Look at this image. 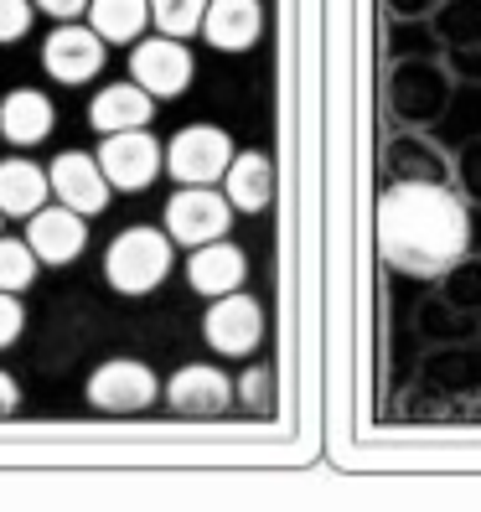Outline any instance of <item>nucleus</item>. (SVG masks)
<instances>
[{"label": "nucleus", "instance_id": "nucleus-20", "mask_svg": "<svg viewBox=\"0 0 481 512\" xmlns=\"http://www.w3.org/2000/svg\"><path fill=\"white\" fill-rule=\"evenodd\" d=\"M37 269H42V259H37V249L26 244V238H6V233H0V290L26 295L37 285Z\"/></svg>", "mask_w": 481, "mask_h": 512}, {"label": "nucleus", "instance_id": "nucleus-15", "mask_svg": "<svg viewBox=\"0 0 481 512\" xmlns=\"http://www.w3.org/2000/svg\"><path fill=\"white\" fill-rule=\"evenodd\" d=\"M202 37L218 52H249L264 37V6L259 0H207Z\"/></svg>", "mask_w": 481, "mask_h": 512}, {"label": "nucleus", "instance_id": "nucleus-22", "mask_svg": "<svg viewBox=\"0 0 481 512\" xmlns=\"http://www.w3.org/2000/svg\"><path fill=\"white\" fill-rule=\"evenodd\" d=\"M32 16H37L32 0H0V47L21 42L26 32H32Z\"/></svg>", "mask_w": 481, "mask_h": 512}, {"label": "nucleus", "instance_id": "nucleus-23", "mask_svg": "<svg viewBox=\"0 0 481 512\" xmlns=\"http://www.w3.org/2000/svg\"><path fill=\"white\" fill-rule=\"evenodd\" d=\"M269 383H275V378H269V368H249L244 378H238V404H249L254 414H269V409H275Z\"/></svg>", "mask_w": 481, "mask_h": 512}, {"label": "nucleus", "instance_id": "nucleus-5", "mask_svg": "<svg viewBox=\"0 0 481 512\" xmlns=\"http://www.w3.org/2000/svg\"><path fill=\"white\" fill-rule=\"evenodd\" d=\"M228 223H233V202H228V192H218V187H176V197H166L161 228H166L182 249L228 238Z\"/></svg>", "mask_w": 481, "mask_h": 512}, {"label": "nucleus", "instance_id": "nucleus-19", "mask_svg": "<svg viewBox=\"0 0 481 512\" xmlns=\"http://www.w3.org/2000/svg\"><path fill=\"white\" fill-rule=\"evenodd\" d=\"M150 21V0H88V26L109 47H135Z\"/></svg>", "mask_w": 481, "mask_h": 512}, {"label": "nucleus", "instance_id": "nucleus-21", "mask_svg": "<svg viewBox=\"0 0 481 512\" xmlns=\"http://www.w3.org/2000/svg\"><path fill=\"white\" fill-rule=\"evenodd\" d=\"M202 16H207V0H150V21H156V32L166 37H192L202 32Z\"/></svg>", "mask_w": 481, "mask_h": 512}, {"label": "nucleus", "instance_id": "nucleus-13", "mask_svg": "<svg viewBox=\"0 0 481 512\" xmlns=\"http://www.w3.org/2000/svg\"><path fill=\"white\" fill-rule=\"evenodd\" d=\"M249 280V259L238 244H228V238H213V244H197L187 249V285L207 300H218V295H233V290H244Z\"/></svg>", "mask_w": 481, "mask_h": 512}, {"label": "nucleus", "instance_id": "nucleus-24", "mask_svg": "<svg viewBox=\"0 0 481 512\" xmlns=\"http://www.w3.org/2000/svg\"><path fill=\"white\" fill-rule=\"evenodd\" d=\"M21 326H26V311H21V295L0 290V352L11 342H21Z\"/></svg>", "mask_w": 481, "mask_h": 512}, {"label": "nucleus", "instance_id": "nucleus-18", "mask_svg": "<svg viewBox=\"0 0 481 512\" xmlns=\"http://www.w3.org/2000/svg\"><path fill=\"white\" fill-rule=\"evenodd\" d=\"M223 192L233 202V213H264L269 197H275V161H269L264 150L233 156V166L223 176Z\"/></svg>", "mask_w": 481, "mask_h": 512}, {"label": "nucleus", "instance_id": "nucleus-16", "mask_svg": "<svg viewBox=\"0 0 481 512\" xmlns=\"http://www.w3.org/2000/svg\"><path fill=\"white\" fill-rule=\"evenodd\" d=\"M52 125H57V109H52V99L42 94V88H16V94L0 99V135H6L11 145L32 150L52 135Z\"/></svg>", "mask_w": 481, "mask_h": 512}, {"label": "nucleus", "instance_id": "nucleus-7", "mask_svg": "<svg viewBox=\"0 0 481 512\" xmlns=\"http://www.w3.org/2000/svg\"><path fill=\"white\" fill-rule=\"evenodd\" d=\"M130 78L145 88V94H156V99H176V94H187L192 78H197V63H192V52L182 37H140L130 47Z\"/></svg>", "mask_w": 481, "mask_h": 512}, {"label": "nucleus", "instance_id": "nucleus-27", "mask_svg": "<svg viewBox=\"0 0 481 512\" xmlns=\"http://www.w3.org/2000/svg\"><path fill=\"white\" fill-rule=\"evenodd\" d=\"M0 223H6V213H0Z\"/></svg>", "mask_w": 481, "mask_h": 512}, {"label": "nucleus", "instance_id": "nucleus-8", "mask_svg": "<svg viewBox=\"0 0 481 512\" xmlns=\"http://www.w3.org/2000/svg\"><path fill=\"white\" fill-rule=\"evenodd\" d=\"M202 337L218 357H254L259 342H264V306L244 290L218 295L202 316Z\"/></svg>", "mask_w": 481, "mask_h": 512}, {"label": "nucleus", "instance_id": "nucleus-1", "mask_svg": "<svg viewBox=\"0 0 481 512\" xmlns=\"http://www.w3.org/2000/svg\"><path fill=\"white\" fill-rule=\"evenodd\" d=\"M471 244L466 202L440 182H399L378 202V254L388 269L435 280Z\"/></svg>", "mask_w": 481, "mask_h": 512}, {"label": "nucleus", "instance_id": "nucleus-26", "mask_svg": "<svg viewBox=\"0 0 481 512\" xmlns=\"http://www.w3.org/2000/svg\"><path fill=\"white\" fill-rule=\"evenodd\" d=\"M16 404H21V388H16V378L6 368H0V419L16 414Z\"/></svg>", "mask_w": 481, "mask_h": 512}, {"label": "nucleus", "instance_id": "nucleus-14", "mask_svg": "<svg viewBox=\"0 0 481 512\" xmlns=\"http://www.w3.org/2000/svg\"><path fill=\"white\" fill-rule=\"evenodd\" d=\"M156 94H145V88L135 78L125 83H109L94 94V104H88V125H94L99 135H119V130H145L150 119H156Z\"/></svg>", "mask_w": 481, "mask_h": 512}, {"label": "nucleus", "instance_id": "nucleus-12", "mask_svg": "<svg viewBox=\"0 0 481 512\" xmlns=\"http://www.w3.org/2000/svg\"><path fill=\"white\" fill-rule=\"evenodd\" d=\"M26 244L37 249L42 264H73L88 249V218L63 202H47L42 213L26 218Z\"/></svg>", "mask_w": 481, "mask_h": 512}, {"label": "nucleus", "instance_id": "nucleus-4", "mask_svg": "<svg viewBox=\"0 0 481 512\" xmlns=\"http://www.w3.org/2000/svg\"><path fill=\"white\" fill-rule=\"evenodd\" d=\"M83 394L99 414H145L166 394V383L150 373L140 357H109V363H99L94 373H88Z\"/></svg>", "mask_w": 481, "mask_h": 512}, {"label": "nucleus", "instance_id": "nucleus-6", "mask_svg": "<svg viewBox=\"0 0 481 512\" xmlns=\"http://www.w3.org/2000/svg\"><path fill=\"white\" fill-rule=\"evenodd\" d=\"M99 166L109 176L114 192H145L156 176L166 171V145L150 135V130H119L99 140Z\"/></svg>", "mask_w": 481, "mask_h": 512}, {"label": "nucleus", "instance_id": "nucleus-25", "mask_svg": "<svg viewBox=\"0 0 481 512\" xmlns=\"http://www.w3.org/2000/svg\"><path fill=\"white\" fill-rule=\"evenodd\" d=\"M37 6H42L52 21H78V16H88V0H37Z\"/></svg>", "mask_w": 481, "mask_h": 512}, {"label": "nucleus", "instance_id": "nucleus-17", "mask_svg": "<svg viewBox=\"0 0 481 512\" xmlns=\"http://www.w3.org/2000/svg\"><path fill=\"white\" fill-rule=\"evenodd\" d=\"M47 202H52V176H47V166L26 161V156L0 161V213L26 223L32 213H42Z\"/></svg>", "mask_w": 481, "mask_h": 512}, {"label": "nucleus", "instance_id": "nucleus-11", "mask_svg": "<svg viewBox=\"0 0 481 512\" xmlns=\"http://www.w3.org/2000/svg\"><path fill=\"white\" fill-rule=\"evenodd\" d=\"M47 176H52V202L73 207V213L94 218V213H104V207H109V192L114 187H109L99 156H88V150H63V156H52Z\"/></svg>", "mask_w": 481, "mask_h": 512}, {"label": "nucleus", "instance_id": "nucleus-2", "mask_svg": "<svg viewBox=\"0 0 481 512\" xmlns=\"http://www.w3.org/2000/svg\"><path fill=\"white\" fill-rule=\"evenodd\" d=\"M171 264H176V238H171L166 228L135 223V228H125V233L109 244V254H104V280H109V290H119V295H150V290L166 285Z\"/></svg>", "mask_w": 481, "mask_h": 512}, {"label": "nucleus", "instance_id": "nucleus-3", "mask_svg": "<svg viewBox=\"0 0 481 512\" xmlns=\"http://www.w3.org/2000/svg\"><path fill=\"white\" fill-rule=\"evenodd\" d=\"M233 166V140L218 125H187L166 140V171L176 187H218Z\"/></svg>", "mask_w": 481, "mask_h": 512}, {"label": "nucleus", "instance_id": "nucleus-10", "mask_svg": "<svg viewBox=\"0 0 481 512\" xmlns=\"http://www.w3.org/2000/svg\"><path fill=\"white\" fill-rule=\"evenodd\" d=\"M104 37L94 32V26H78V21H57V32L42 42V68L52 83L63 88H83L88 78H94L104 68Z\"/></svg>", "mask_w": 481, "mask_h": 512}, {"label": "nucleus", "instance_id": "nucleus-9", "mask_svg": "<svg viewBox=\"0 0 481 512\" xmlns=\"http://www.w3.org/2000/svg\"><path fill=\"white\" fill-rule=\"evenodd\" d=\"M176 414L187 419H218L238 404V383L218 368V363H187L166 378V394H161Z\"/></svg>", "mask_w": 481, "mask_h": 512}]
</instances>
